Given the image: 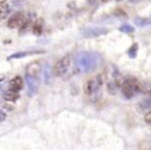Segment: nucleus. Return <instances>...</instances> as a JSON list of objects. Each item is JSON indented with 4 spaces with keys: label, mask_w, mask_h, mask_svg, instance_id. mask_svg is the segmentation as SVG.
Segmentation results:
<instances>
[{
    "label": "nucleus",
    "mask_w": 151,
    "mask_h": 150,
    "mask_svg": "<svg viewBox=\"0 0 151 150\" xmlns=\"http://www.w3.org/2000/svg\"><path fill=\"white\" fill-rule=\"evenodd\" d=\"M42 72V78L45 84H50L52 80V70L50 68V65L48 63H45L41 69Z\"/></svg>",
    "instance_id": "nucleus-8"
},
{
    "label": "nucleus",
    "mask_w": 151,
    "mask_h": 150,
    "mask_svg": "<svg viewBox=\"0 0 151 150\" xmlns=\"http://www.w3.org/2000/svg\"><path fill=\"white\" fill-rule=\"evenodd\" d=\"M119 31L122 33H125V34H129V33H133L135 31V28L129 24H124L119 27Z\"/></svg>",
    "instance_id": "nucleus-15"
},
{
    "label": "nucleus",
    "mask_w": 151,
    "mask_h": 150,
    "mask_svg": "<svg viewBox=\"0 0 151 150\" xmlns=\"http://www.w3.org/2000/svg\"><path fill=\"white\" fill-rule=\"evenodd\" d=\"M117 85L118 84H116V82H109L108 83V90H109L110 94H115Z\"/></svg>",
    "instance_id": "nucleus-18"
},
{
    "label": "nucleus",
    "mask_w": 151,
    "mask_h": 150,
    "mask_svg": "<svg viewBox=\"0 0 151 150\" xmlns=\"http://www.w3.org/2000/svg\"><path fill=\"white\" fill-rule=\"evenodd\" d=\"M43 50H32V52H14L12 56H9L7 58V60H12V59H21L25 58L27 56L30 55H35V54H43Z\"/></svg>",
    "instance_id": "nucleus-10"
},
{
    "label": "nucleus",
    "mask_w": 151,
    "mask_h": 150,
    "mask_svg": "<svg viewBox=\"0 0 151 150\" xmlns=\"http://www.w3.org/2000/svg\"><path fill=\"white\" fill-rule=\"evenodd\" d=\"M10 12V8L7 3L5 2H0V22L5 20Z\"/></svg>",
    "instance_id": "nucleus-11"
},
{
    "label": "nucleus",
    "mask_w": 151,
    "mask_h": 150,
    "mask_svg": "<svg viewBox=\"0 0 151 150\" xmlns=\"http://www.w3.org/2000/svg\"><path fill=\"white\" fill-rule=\"evenodd\" d=\"M102 86V78L101 76H97V77L90 79L84 83V93L88 96H95L97 93L100 92V88Z\"/></svg>",
    "instance_id": "nucleus-3"
},
{
    "label": "nucleus",
    "mask_w": 151,
    "mask_h": 150,
    "mask_svg": "<svg viewBox=\"0 0 151 150\" xmlns=\"http://www.w3.org/2000/svg\"><path fill=\"white\" fill-rule=\"evenodd\" d=\"M26 83H27V86H28V96L34 97L37 94L38 88H39V84H40L38 75L26 73Z\"/></svg>",
    "instance_id": "nucleus-6"
},
{
    "label": "nucleus",
    "mask_w": 151,
    "mask_h": 150,
    "mask_svg": "<svg viewBox=\"0 0 151 150\" xmlns=\"http://www.w3.org/2000/svg\"><path fill=\"white\" fill-rule=\"evenodd\" d=\"M42 24L40 21H38V22H36L35 24H34L33 26V33L35 35H40L42 33Z\"/></svg>",
    "instance_id": "nucleus-16"
},
{
    "label": "nucleus",
    "mask_w": 151,
    "mask_h": 150,
    "mask_svg": "<svg viewBox=\"0 0 151 150\" xmlns=\"http://www.w3.org/2000/svg\"><path fill=\"white\" fill-rule=\"evenodd\" d=\"M145 120H146V121H147L149 124H151V111H150L149 113H147V114L145 115Z\"/></svg>",
    "instance_id": "nucleus-20"
},
{
    "label": "nucleus",
    "mask_w": 151,
    "mask_h": 150,
    "mask_svg": "<svg viewBox=\"0 0 151 150\" xmlns=\"http://www.w3.org/2000/svg\"><path fill=\"white\" fill-rule=\"evenodd\" d=\"M119 86L121 88V93L127 99H132L142 92L141 83L134 77L125 78L119 84Z\"/></svg>",
    "instance_id": "nucleus-2"
},
{
    "label": "nucleus",
    "mask_w": 151,
    "mask_h": 150,
    "mask_svg": "<svg viewBox=\"0 0 151 150\" xmlns=\"http://www.w3.org/2000/svg\"><path fill=\"white\" fill-rule=\"evenodd\" d=\"M5 118H6V114L4 113L1 109H0V122L3 121V120H5Z\"/></svg>",
    "instance_id": "nucleus-19"
},
{
    "label": "nucleus",
    "mask_w": 151,
    "mask_h": 150,
    "mask_svg": "<svg viewBox=\"0 0 151 150\" xmlns=\"http://www.w3.org/2000/svg\"><path fill=\"white\" fill-rule=\"evenodd\" d=\"M23 85H24V82H23V79L20 77V76L14 77L9 81V84H8L9 90H12V92H16V93H18L19 90H22Z\"/></svg>",
    "instance_id": "nucleus-9"
},
{
    "label": "nucleus",
    "mask_w": 151,
    "mask_h": 150,
    "mask_svg": "<svg viewBox=\"0 0 151 150\" xmlns=\"http://www.w3.org/2000/svg\"><path fill=\"white\" fill-rule=\"evenodd\" d=\"M19 98H20V95H19L18 93L12 92V90H9L3 94V99L5 101H9V102H14V101H17Z\"/></svg>",
    "instance_id": "nucleus-12"
},
{
    "label": "nucleus",
    "mask_w": 151,
    "mask_h": 150,
    "mask_svg": "<svg viewBox=\"0 0 151 150\" xmlns=\"http://www.w3.org/2000/svg\"><path fill=\"white\" fill-rule=\"evenodd\" d=\"M138 48H139V45L138 43H134L131 47L127 50V55L131 59H135L137 57V54H138Z\"/></svg>",
    "instance_id": "nucleus-14"
},
{
    "label": "nucleus",
    "mask_w": 151,
    "mask_h": 150,
    "mask_svg": "<svg viewBox=\"0 0 151 150\" xmlns=\"http://www.w3.org/2000/svg\"><path fill=\"white\" fill-rule=\"evenodd\" d=\"M139 109L141 111H147L151 109V97L148 99H145V100L141 101L139 104Z\"/></svg>",
    "instance_id": "nucleus-13"
},
{
    "label": "nucleus",
    "mask_w": 151,
    "mask_h": 150,
    "mask_svg": "<svg viewBox=\"0 0 151 150\" xmlns=\"http://www.w3.org/2000/svg\"><path fill=\"white\" fill-rule=\"evenodd\" d=\"M26 23V17H25L24 14L22 12H17L14 16H12L9 18L7 22V26L12 29H17L20 28V27H23Z\"/></svg>",
    "instance_id": "nucleus-7"
},
{
    "label": "nucleus",
    "mask_w": 151,
    "mask_h": 150,
    "mask_svg": "<svg viewBox=\"0 0 151 150\" xmlns=\"http://www.w3.org/2000/svg\"><path fill=\"white\" fill-rule=\"evenodd\" d=\"M109 30L104 27H86L81 30V35L86 38H95L107 34Z\"/></svg>",
    "instance_id": "nucleus-5"
},
{
    "label": "nucleus",
    "mask_w": 151,
    "mask_h": 150,
    "mask_svg": "<svg viewBox=\"0 0 151 150\" xmlns=\"http://www.w3.org/2000/svg\"><path fill=\"white\" fill-rule=\"evenodd\" d=\"M129 1H131L132 3H137V2L141 1V0H129Z\"/></svg>",
    "instance_id": "nucleus-22"
},
{
    "label": "nucleus",
    "mask_w": 151,
    "mask_h": 150,
    "mask_svg": "<svg viewBox=\"0 0 151 150\" xmlns=\"http://www.w3.org/2000/svg\"><path fill=\"white\" fill-rule=\"evenodd\" d=\"M3 108H4V109H6V110H12V109H14V107L10 106V105L4 104V105H3Z\"/></svg>",
    "instance_id": "nucleus-21"
},
{
    "label": "nucleus",
    "mask_w": 151,
    "mask_h": 150,
    "mask_svg": "<svg viewBox=\"0 0 151 150\" xmlns=\"http://www.w3.org/2000/svg\"><path fill=\"white\" fill-rule=\"evenodd\" d=\"M135 24L139 27H144L146 25L149 24V21L147 19H143V18H136L135 19Z\"/></svg>",
    "instance_id": "nucleus-17"
},
{
    "label": "nucleus",
    "mask_w": 151,
    "mask_h": 150,
    "mask_svg": "<svg viewBox=\"0 0 151 150\" xmlns=\"http://www.w3.org/2000/svg\"><path fill=\"white\" fill-rule=\"evenodd\" d=\"M1 80H2V79H0V81H1Z\"/></svg>",
    "instance_id": "nucleus-26"
},
{
    "label": "nucleus",
    "mask_w": 151,
    "mask_h": 150,
    "mask_svg": "<svg viewBox=\"0 0 151 150\" xmlns=\"http://www.w3.org/2000/svg\"><path fill=\"white\" fill-rule=\"evenodd\" d=\"M103 2H107V1H109V0H102Z\"/></svg>",
    "instance_id": "nucleus-24"
},
{
    "label": "nucleus",
    "mask_w": 151,
    "mask_h": 150,
    "mask_svg": "<svg viewBox=\"0 0 151 150\" xmlns=\"http://www.w3.org/2000/svg\"><path fill=\"white\" fill-rule=\"evenodd\" d=\"M102 57L96 52H80L75 56V66L80 73H90L100 66Z\"/></svg>",
    "instance_id": "nucleus-1"
},
{
    "label": "nucleus",
    "mask_w": 151,
    "mask_h": 150,
    "mask_svg": "<svg viewBox=\"0 0 151 150\" xmlns=\"http://www.w3.org/2000/svg\"><path fill=\"white\" fill-rule=\"evenodd\" d=\"M149 25H150V26H151V22H149Z\"/></svg>",
    "instance_id": "nucleus-25"
},
{
    "label": "nucleus",
    "mask_w": 151,
    "mask_h": 150,
    "mask_svg": "<svg viewBox=\"0 0 151 150\" xmlns=\"http://www.w3.org/2000/svg\"><path fill=\"white\" fill-rule=\"evenodd\" d=\"M71 64V58L70 56H65L56 63L52 69V73L56 76H63L66 74Z\"/></svg>",
    "instance_id": "nucleus-4"
},
{
    "label": "nucleus",
    "mask_w": 151,
    "mask_h": 150,
    "mask_svg": "<svg viewBox=\"0 0 151 150\" xmlns=\"http://www.w3.org/2000/svg\"><path fill=\"white\" fill-rule=\"evenodd\" d=\"M88 2L90 3H95V2H97V0H88Z\"/></svg>",
    "instance_id": "nucleus-23"
}]
</instances>
